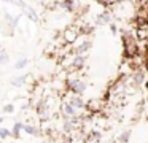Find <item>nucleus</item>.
Here are the masks:
<instances>
[{"mask_svg": "<svg viewBox=\"0 0 148 143\" xmlns=\"http://www.w3.org/2000/svg\"><path fill=\"white\" fill-rule=\"evenodd\" d=\"M123 44H124V54L126 57H134L138 53V43L135 40L134 32L124 30L123 32Z\"/></svg>", "mask_w": 148, "mask_h": 143, "instance_id": "obj_1", "label": "nucleus"}, {"mask_svg": "<svg viewBox=\"0 0 148 143\" xmlns=\"http://www.w3.org/2000/svg\"><path fill=\"white\" fill-rule=\"evenodd\" d=\"M80 37H81V32L78 24H69L67 27H64V30L61 34V38L65 44H73Z\"/></svg>", "mask_w": 148, "mask_h": 143, "instance_id": "obj_2", "label": "nucleus"}, {"mask_svg": "<svg viewBox=\"0 0 148 143\" xmlns=\"http://www.w3.org/2000/svg\"><path fill=\"white\" fill-rule=\"evenodd\" d=\"M65 86L69 88V91L73 92V94L77 95H83L84 92H86V83L81 81L80 78H77V76H70V78H67V81H65Z\"/></svg>", "mask_w": 148, "mask_h": 143, "instance_id": "obj_3", "label": "nucleus"}, {"mask_svg": "<svg viewBox=\"0 0 148 143\" xmlns=\"http://www.w3.org/2000/svg\"><path fill=\"white\" fill-rule=\"evenodd\" d=\"M75 48H73V54H86L88 51L92 48V40L86 38V40H77L75 41Z\"/></svg>", "mask_w": 148, "mask_h": 143, "instance_id": "obj_4", "label": "nucleus"}, {"mask_svg": "<svg viewBox=\"0 0 148 143\" xmlns=\"http://www.w3.org/2000/svg\"><path fill=\"white\" fill-rule=\"evenodd\" d=\"M67 102L72 107L77 108V110H84V108H86V103H84V100L81 99V95H77V94H73V92H70V95L67 97Z\"/></svg>", "mask_w": 148, "mask_h": 143, "instance_id": "obj_5", "label": "nucleus"}, {"mask_svg": "<svg viewBox=\"0 0 148 143\" xmlns=\"http://www.w3.org/2000/svg\"><path fill=\"white\" fill-rule=\"evenodd\" d=\"M113 19H115V16H113L112 10H105V11H102V14L97 16L96 22L100 25H105V24H110V22H113Z\"/></svg>", "mask_w": 148, "mask_h": 143, "instance_id": "obj_6", "label": "nucleus"}, {"mask_svg": "<svg viewBox=\"0 0 148 143\" xmlns=\"http://www.w3.org/2000/svg\"><path fill=\"white\" fill-rule=\"evenodd\" d=\"M23 13H24V14H26L32 22H38V14H37V11L32 8V6H27V5H26V6L23 8Z\"/></svg>", "mask_w": 148, "mask_h": 143, "instance_id": "obj_7", "label": "nucleus"}, {"mask_svg": "<svg viewBox=\"0 0 148 143\" xmlns=\"http://www.w3.org/2000/svg\"><path fill=\"white\" fill-rule=\"evenodd\" d=\"M27 79H29L27 75H18V76H14V78L11 79V86H14V88H21V86H24L27 83Z\"/></svg>", "mask_w": 148, "mask_h": 143, "instance_id": "obj_8", "label": "nucleus"}, {"mask_svg": "<svg viewBox=\"0 0 148 143\" xmlns=\"http://www.w3.org/2000/svg\"><path fill=\"white\" fill-rule=\"evenodd\" d=\"M23 132L29 133V135H38V129L32 124H23Z\"/></svg>", "mask_w": 148, "mask_h": 143, "instance_id": "obj_9", "label": "nucleus"}, {"mask_svg": "<svg viewBox=\"0 0 148 143\" xmlns=\"http://www.w3.org/2000/svg\"><path fill=\"white\" fill-rule=\"evenodd\" d=\"M23 124H24V122H14V124H13L11 135H13L14 138H19V137H21V132H23Z\"/></svg>", "mask_w": 148, "mask_h": 143, "instance_id": "obj_10", "label": "nucleus"}, {"mask_svg": "<svg viewBox=\"0 0 148 143\" xmlns=\"http://www.w3.org/2000/svg\"><path fill=\"white\" fill-rule=\"evenodd\" d=\"M27 64H29V59L27 57H21V59H18L16 62H14V68L16 70H23L27 67Z\"/></svg>", "mask_w": 148, "mask_h": 143, "instance_id": "obj_11", "label": "nucleus"}, {"mask_svg": "<svg viewBox=\"0 0 148 143\" xmlns=\"http://www.w3.org/2000/svg\"><path fill=\"white\" fill-rule=\"evenodd\" d=\"M10 62V54L7 53V49H0V65H7Z\"/></svg>", "mask_w": 148, "mask_h": 143, "instance_id": "obj_12", "label": "nucleus"}, {"mask_svg": "<svg viewBox=\"0 0 148 143\" xmlns=\"http://www.w3.org/2000/svg\"><path fill=\"white\" fill-rule=\"evenodd\" d=\"M131 130H124V132H121V135H119V138H118V142L119 143H127L129 140H131Z\"/></svg>", "mask_w": 148, "mask_h": 143, "instance_id": "obj_13", "label": "nucleus"}, {"mask_svg": "<svg viewBox=\"0 0 148 143\" xmlns=\"http://www.w3.org/2000/svg\"><path fill=\"white\" fill-rule=\"evenodd\" d=\"M14 105L13 103H7V105H3V108H2V111H3L5 114H13L14 113Z\"/></svg>", "mask_w": 148, "mask_h": 143, "instance_id": "obj_14", "label": "nucleus"}, {"mask_svg": "<svg viewBox=\"0 0 148 143\" xmlns=\"http://www.w3.org/2000/svg\"><path fill=\"white\" fill-rule=\"evenodd\" d=\"M2 2H5V3H11V5H16V6H21V8H24V6H26L24 0H2Z\"/></svg>", "mask_w": 148, "mask_h": 143, "instance_id": "obj_15", "label": "nucleus"}, {"mask_svg": "<svg viewBox=\"0 0 148 143\" xmlns=\"http://www.w3.org/2000/svg\"><path fill=\"white\" fill-rule=\"evenodd\" d=\"M11 137V130H8L7 127H0V138H8Z\"/></svg>", "mask_w": 148, "mask_h": 143, "instance_id": "obj_16", "label": "nucleus"}, {"mask_svg": "<svg viewBox=\"0 0 148 143\" xmlns=\"http://www.w3.org/2000/svg\"><path fill=\"white\" fill-rule=\"evenodd\" d=\"M110 30H112L113 34H116V32H118V27H116V25L113 24V22H110Z\"/></svg>", "mask_w": 148, "mask_h": 143, "instance_id": "obj_17", "label": "nucleus"}, {"mask_svg": "<svg viewBox=\"0 0 148 143\" xmlns=\"http://www.w3.org/2000/svg\"><path fill=\"white\" fill-rule=\"evenodd\" d=\"M145 59H147V62H148V46H147V51H145Z\"/></svg>", "mask_w": 148, "mask_h": 143, "instance_id": "obj_18", "label": "nucleus"}, {"mask_svg": "<svg viewBox=\"0 0 148 143\" xmlns=\"http://www.w3.org/2000/svg\"><path fill=\"white\" fill-rule=\"evenodd\" d=\"M0 122H3V118H2V116H0Z\"/></svg>", "mask_w": 148, "mask_h": 143, "instance_id": "obj_19", "label": "nucleus"}, {"mask_svg": "<svg viewBox=\"0 0 148 143\" xmlns=\"http://www.w3.org/2000/svg\"><path fill=\"white\" fill-rule=\"evenodd\" d=\"M103 143H115V142H103Z\"/></svg>", "mask_w": 148, "mask_h": 143, "instance_id": "obj_20", "label": "nucleus"}]
</instances>
